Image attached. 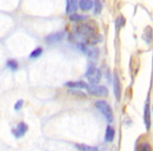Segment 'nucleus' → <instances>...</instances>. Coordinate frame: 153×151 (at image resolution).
Segmentation results:
<instances>
[{
  "label": "nucleus",
  "instance_id": "1",
  "mask_svg": "<svg viewBox=\"0 0 153 151\" xmlns=\"http://www.w3.org/2000/svg\"><path fill=\"white\" fill-rule=\"evenodd\" d=\"M96 107L100 112H102V115H104L107 119L108 122H112L113 121V113H112V109H111L110 105L106 102V101L103 100H99L96 102Z\"/></svg>",
  "mask_w": 153,
  "mask_h": 151
},
{
  "label": "nucleus",
  "instance_id": "2",
  "mask_svg": "<svg viewBox=\"0 0 153 151\" xmlns=\"http://www.w3.org/2000/svg\"><path fill=\"white\" fill-rule=\"evenodd\" d=\"M86 78L90 84H98L101 81V71L97 67L91 66L86 71Z\"/></svg>",
  "mask_w": 153,
  "mask_h": 151
},
{
  "label": "nucleus",
  "instance_id": "3",
  "mask_svg": "<svg viewBox=\"0 0 153 151\" xmlns=\"http://www.w3.org/2000/svg\"><path fill=\"white\" fill-rule=\"evenodd\" d=\"M79 47L88 58H90V59L96 60L97 58H98L99 49L96 48V47H92L91 45H88V44H86V43H81V44L79 45Z\"/></svg>",
  "mask_w": 153,
  "mask_h": 151
},
{
  "label": "nucleus",
  "instance_id": "4",
  "mask_svg": "<svg viewBox=\"0 0 153 151\" xmlns=\"http://www.w3.org/2000/svg\"><path fill=\"white\" fill-rule=\"evenodd\" d=\"M88 91L90 94L96 97H106L108 94V89L105 86L91 84V86H88Z\"/></svg>",
  "mask_w": 153,
  "mask_h": 151
},
{
  "label": "nucleus",
  "instance_id": "5",
  "mask_svg": "<svg viewBox=\"0 0 153 151\" xmlns=\"http://www.w3.org/2000/svg\"><path fill=\"white\" fill-rule=\"evenodd\" d=\"M113 90H114V96L117 101L121 100V94H122V85H121V80H120L119 74L114 72L113 74Z\"/></svg>",
  "mask_w": 153,
  "mask_h": 151
},
{
  "label": "nucleus",
  "instance_id": "6",
  "mask_svg": "<svg viewBox=\"0 0 153 151\" xmlns=\"http://www.w3.org/2000/svg\"><path fill=\"white\" fill-rule=\"evenodd\" d=\"M27 129H28L27 125L22 122V123L18 124V126L16 127V129H14L13 133L16 138H21V136H23L24 134H25V132L27 131Z\"/></svg>",
  "mask_w": 153,
  "mask_h": 151
},
{
  "label": "nucleus",
  "instance_id": "7",
  "mask_svg": "<svg viewBox=\"0 0 153 151\" xmlns=\"http://www.w3.org/2000/svg\"><path fill=\"white\" fill-rule=\"evenodd\" d=\"M64 37V33H55V34L48 35V36L45 37V41L47 43H56L59 42L62 40V38Z\"/></svg>",
  "mask_w": 153,
  "mask_h": 151
},
{
  "label": "nucleus",
  "instance_id": "8",
  "mask_svg": "<svg viewBox=\"0 0 153 151\" xmlns=\"http://www.w3.org/2000/svg\"><path fill=\"white\" fill-rule=\"evenodd\" d=\"M76 10V0H66V13L71 15Z\"/></svg>",
  "mask_w": 153,
  "mask_h": 151
},
{
  "label": "nucleus",
  "instance_id": "9",
  "mask_svg": "<svg viewBox=\"0 0 153 151\" xmlns=\"http://www.w3.org/2000/svg\"><path fill=\"white\" fill-rule=\"evenodd\" d=\"M79 7L82 11H89L94 7V1L92 0H80Z\"/></svg>",
  "mask_w": 153,
  "mask_h": 151
},
{
  "label": "nucleus",
  "instance_id": "10",
  "mask_svg": "<svg viewBox=\"0 0 153 151\" xmlns=\"http://www.w3.org/2000/svg\"><path fill=\"white\" fill-rule=\"evenodd\" d=\"M144 119H145V124H146L147 129H149V128H150V124H151V118H150V108H149V102H147V103H146V106H145Z\"/></svg>",
  "mask_w": 153,
  "mask_h": 151
},
{
  "label": "nucleus",
  "instance_id": "11",
  "mask_svg": "<svg viewBox=\"0 0 153 151\" xmlns=\"http://www.w3.org/2000/svg\"><path fill=\"white\" fill-rule=\"evenodd\" d=\"M66 85L68 87H72V88H81V89H88V85L85 82L82 81H78V82H68Z\"/></svg>",
  "mask_w": 153,
  "mask_h": 151
},
{
  "label": "nucleus",
  "instance_id": "12",
  "mask_svg": "<svg viewBox=\"0 0 153 151\" xmlns=\"http://www.w3.org/2000/svg\"><path fill=\"white\" fill-rule=\"evenodd\" d=\"M114 129H113L111 126H108L106 129V135H105V140L107 142H112L113 138H114Z\"/></svg>",
  "mask_w": 153,
  "mask_h": 151
},
{
  "label": "nucleus",
  "instance_id": "13",
  "mask_svg": "<svg viewBox=\"0 0 153 151\" xmlns=\"http://www.w3.org/2000/svg\"><path fill=\"white\" fill-rule=\"evenodd\" d=\"M76 148L80 151H98L97 147L87 146V145H76Z\"/></svg>",
  "mask_w": 153,
  "mask_h": 151
},
{
  "label": "nucleus",
  "instance_id": "14",
  "mask_svg": "<svg viewBox=\"0 0 153 151\" xmlns=\"http://www.w3.org/2000/svg\"><path fill=\"white\" fill-rule=\"evenodd\" d=\"M102 11V2L101 0H96L94 1V14H100Z\"/></svg>",
  "mask_w": 153,
  "mask_h": 151
},
{
  "label": "nucleus",
  "instance_id": "15",
  "mask_svg": "<svg viewBox=\"0 0 153 151\" xmlns=\"http://www.w3.org/2000/svg\"><path fill=\"white\" fill-rule=\"evenodd\" d=\"M41 54H42V48H41V47H38V48H36L35 51H33L32 53H30V57L32 58V59H35V58H38Z\"/></svg>",
  "mask_w": 153,
  "mask_h": 151
},
{
  "label": "nucleus",
  "instance_id": "16",
  "mask_svg": "<svg viewBox=\"0 0 153 151\" xmlns=\"http://www.w3.org/2000/svg\"><path fill=\"white\" fill-rule=\"evenodd\" d=\"M69 19L71 20V21H81V20L84 19V16L78 15V14H71Z\"/></svg>",
  "mask_w": 153,
  "mask_h": 151
},
{
  "label": "nucleus",
  "instance_id": "17",
  "mask_svg": "<svg viewBox=\"0 0 153 151\" xmlns=\"http://www.w3.org/2000/svg\"><path fill=\"white\" fill-rule=\"evenodd\" d=\"M7 65L9 66L11 69H17V67H18V63L15 61V60H9V61L7 62Z\"/></svg>",
  "mask_w": 153,
  "mask_h": 151
},
{
  "label": "nucleus",
  "instance_id": "18",
  "mask_svg": "<svg viewBox=\"0 0 153 151\" xmlns=\"http://www.w3.org/2000/svg\"><path fill=\"white\" fill-rule=\"evenodd\" d=\"M140 151H151V147L148 143H142L140 145Z\"/></svg>",
  "mask_w": 153,
  "mask_h": 151
},
{
  "label": "nucleus",
  "instance_id": "19",
  "mask_svg": "<svg viewBox=\"0 0 153 151\" xmlns=\"http://www.w3.org/2000/svg\"><path fill=\"white\" fill-rule=\"evenodd\" d=\"M22 105H23V101H22V100L17 101V103L15 104V109H16V110H19V109L22 107Z\"/></svg>",
  "mask_w": 153,
  "mask_h": 151
},
{
  "label": "nucleus",
  "instance_id": "20",
  "mask_svg": "<svg viewBox=\"0 0 153 151\" xmlns=\"http://www.w3.org/2000/svg\"><path fill=\"white\" fill-rule=\"evenodd\" d=\"M117 23V25H119V26H123L124 24H125V20H124V18L122 17V16H120V17H119Z\"/></svg>",
  "mask_w": 153,
  "mask_h": 151
}]
</instances>
